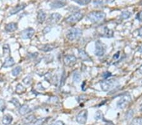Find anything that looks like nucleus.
Segmentation results:
<instances>
[{
    "mask_svg": "<svg viewBox=\"0 0 142 125\" xmlns=\"http://www.w3.org/2000/svg\"><path fill=\"white\" fill-rule=\"evenodd\" d=\"M106 14L102 11H93L87 15V19L92 23H96L98 22L104 20L106 18Z\"/></svg>",
    "mask_w": 142,
    "mask_h": 125,
    "instance_id": "obj_1",
    "label": "nucleus"
},
{
    "mask_svg": "<svg viewBox=\"0 0 142 125\" xmlns=\"http://www.w3.org/2000/svg\"><path fill=\"white\" fill-rule=\"evenodd\" d=\"M82 35V31L79 28H71L66 33V37L70 41L78 39Z\"/></svg>",
    "mask_w": 142,
    "mask_h": 125,
    "instance_id": "obj_2",
    "label": "nucleus"
},
{
    "mask_svg": "<svg viewBox=\"0 0 142 125\" xmlns=\"http://www.w3.org/2000/svg\"><path fill=\"white\" fill-rule=\"evenodd\" d=\"M131 97L129 94H125L121 97L117 102V107L121 109H125L131 102Z\"/></svg>",
    "mask_w": 142,
    "mask_h": 125,
    "instance_id": "obj_3",
    "label": "nucleus"
},
{
    "mask_svg": "<svg viewBox=\"0 0 142 125\" xmlns=\"http://www.w3.org/2000/svg\"><path fill=\"white\" fill-rule=\"evenodd\" d=\"M117 81L114 79H110L102 81L100 82V87L103 91L107 92L114 89V87H117Z\"/></svg>",
    "mask_w": 142,
    "mask_h": 125,
    "instance_id": "obj_4",
    "label": "nucleus"
},
{
    "mask_svg": "<svg viewBox=\"0 0 142 125\" xmlns=\"http://www.w3.org/2000/svg\"><path fill=\"white\" fill-rule=\"evenodd\" d=\"M106 46L100 41H97L95 42V54L97 56H102L106 52Z\"/></svg>",
    "mask_w": 142,
    "mask_h": 125,
    "instance_id": "obj_5",
    "label": "nucleus"
},
{
    "mask_svg": "<svg viewBox=\"0 0 142 125\" xmlns=\"http://www.w3.org/2000/svg\"><path fill=\"white\" fill-rule=\"evenodd\" d=\"M88 111L86 109H84L77 114L76 117V121L80 125H85L87 121Z\"/></svg>",
    "mask_w": 142,
    "mask_h": 125,
    "instance_id": "obj_6",
    "label": "nucleus"
},
{
    "mask_svg": "<svg viewBox=\"0 0 142 125\" xmlns=\"http://www.w3.org/2000/svg\"><path fill=\"white\" fill-rule=\"evenodd\" d=\"M84 17V14L81 12H76L73 14L71 15L68 17L66 18L65 21L68 23H75L78 22L81 20Z\"/></svg>",
    "mask_w": 142,
    "mask_h": 125,
    "instance_id": "obj_7",
    "label": "nucleus"
},
{
    "mask_svg": "<svg viewBox=\"0 0 142 125\" xmlns=\"http://www.w3.org/2000/svg\"><path fill=\"white\" fill-rule=\"evenodd\" d=\"M100 37L111 38L114 37V31L111 29H109L107 27H103L100 28V30H98Z\"/></svg>",
    "mask_w": 142,
    "mask_h": 125,
    "instance_id": "obj_8",
    "label": "nucleus"
},
{
    "mask_svg": "<svg viewBox=\"0 0 142 125\" xmlns=\"http://www.w3.org/2000/svg\"><path fill=\"white\" fill-rule=\"evenodd\" d=\"M35 34V30L32 28H27L25 30H23L20 34L22 38L24 39H28L32 38V36Z\"/></svg>",
    "mask_w": 142,
    "mask_h": 125,
    "instance_id": "obj_9",
    "label": "nucleus"
},
{
    "mask_svg": "<svg viewBox=\"0 0 142 125\" xmlns=\"http://www.w3.org/2000/svg\"><path fill=\"white\" fill-rule=\"evenodd\" d=\"M63 61L66 66H71L77 62V58L73 55H67L64 58Z\"/></svg>",
    "mask_w": 142,
    "mask_h": 125,
    "instance_id": "obj_10",
    "label": "nucleus"
},
{
    "mask_svg": "<svg viewBox=\"0 0 142 125\" xmlns=\"http://www.w3.org/2000/svg\"><path fill=\"white\" fill-rule=\"evenodd\" d=\"M61 18V15L58 13H52L48 19V22L51 24H54L57 23Z\"/></svg>",
    "mask_w": 142,
    "mask_h": 125,
    "instance_id": "obj_11",
    "label": "nucleus"
},
{
    "mask_svg": "<svg viewBox=\"0 0 142 125\" xmlns=\"http://www.w3.org/2000/svg\"><path fill=\"white\" fill-rule=\"evenodd\" d=\"M26 6H27V4H25V3H21V4H18V5L15 6L14 8H13L10 10V14L11 15L16 14V13H18L19 11L24 10V9L25 8Z\"/></svg>",
    "mask_w": 142,
    "mask_h": 125,
    "instance_id": "obj_12",
    "label": "nucleus"
},
{
    "mask_svg": "<svg viewBox=\"0 0 142 125\" xmlns=\"http://www.w3.org/2000/svg\"><path fill=\"white\" fill-rule=\"evenodd\" d=\"M78 55L80 59H82L84 61H92V59L90 58L89 56L87 54L86 52L82 49H79L78 50Z\"/></svg>",
    "mask_w": 142,
    "mask_h": 125,
    "instance_id": "obj_13",
    "label": "nucleus"
},
{
    "mask_svg": "<svg viewBox=\"0 0 142 125\" xmlns=\"http://www.w3.org/2000/svg\"><path fill=\"white\" fill-rule=\"evenodd\" d=\"M17 28H18L17 24L15 22L9 23V24H6L5 26V30L8 32H13L17 30Z\"/></svg>",
    "mask_w": 142,
    "mask_h": 125,
    "instance_id": "obj_14",
    "label": "nucleus"
},
{
    "mask_svg": "<svg viewBox=\"0 0 142 125\" xmlns=\"http://www.w3.org/2000/svg\"><path fill=\"white\" fill-rule=\"evenodd\" d=\"M66 3L64 1H55L50 3V6L52 8H59L64 6Z\"/></svg>",
    "mask_w": 142,
    "mask_h": 125,
    "instance_id": "obj_15",
    "label": "nucleus"
},
{
    "mask_svg": "<svg viewBox=\"0 0 142 125\" xmlns=\"http://www.w3.org/2000/svg\"><path fill=\"white\" fill-rule=\"evenodd\" d=\"M30 111V109L28 107V105H26V104H24V105H21L19 107V109H18L19 114L22 116H24L25 114H28Z\"/></svg>",
    "mask_w": 142,
    "mask_h": 125,
    "instance_id": "obj_16",
    "label": "nucleus"
},
{
    "mask_svg": "<svg viewBox=\"0 0 142 125\" xmlns=\"http://www.w3.org/2000/svg\"><path fill=\"white\" fill-rule=\"evenodd\" d=\"M15 65V61L13 58L11 56H9L6 58L5 61H4V63L3 65V68H9L10 66H12L13 65Z\"/></svg>",
    "mask_w": 142,
    "mask_h": 125,
    "instance_id": "obj_17",
    "label": "nucleus"
},
{
    "mask_svg": "<svg viewBox=\"0 0 142 125\" xmlns=\"http://www.w3.org/2000/svg\"><path fill=\"white\" fill-rule=\"evenodd\" d=\"M46 17V13L42 10H39L37 13V21L40 24H42L45 21Z\"/></svg>",
    "mask_w": 142,
    "mask_h": 125,
    "instance_id": "obj_18",
    "label": "nucleus"
},
{
    "mask_svg": "<svg viewBox=\"0 0 142 125\" xmlns=\"http://www.w3.org/2000/svg\"><path fill=\"white\" fill-rule=\"evenodd\" d=\"M13 121V117L10 114H6L4 116L2 120L3 124L4 125H9Z\"/></svg>",
    "mask_w": 142,
    "mask_h": 125,
    "instance_id": "obj_19",
    "label": "nucleus"
},
{
    "mask_svg": "<svg viewBox=\"0 0 142 125\" xmlns=\"http://www.w3.org/2000/svg\"><path fill=\"white\" fill-rule=\"evenodd\" d=\"M35 120V117L34 115H30L26 117L23 120V122L25 124H29L30 123L33 122Z\"/></svg>",
    "mask_w": 142,
    "mask_h": 125,
    "instance_id": "obj_20",
    "label": "nucleus"
},
{
    "mask_svg": "<svg viewBox=\"0 0 142 125\" xmlns=\"http://www.w3.org/2000/svg\"><path fill=\"white\" fill-rule=\"evenodd\" d=\"M55 47L53 45H52V44H46V45H44L41 48V50L43 51L44 52H49V51L53 50V49H55Z\"/></svg>",
    "mask_w": 142,
    "mask_h": 125,
    "instance_id": "obj_21",
    "label": "nucleus"
},
{
    "mask_svg": "<svg viewBox=\"0 0 142 125\" xmlns=\"http://www.w3.org/2000/svg\"><path fill=\"white\" fill-rule=\"evenodd\" d=\"M80 74L78 72H77V71L75 72H74L73 75V80L74 82H76V83H78V82H80Z\"/></svg>",
    "mask_w": 142,
    "mask_h": 125,
    "instance_id": "obj_22",
    "label": "nucleus"
},
{
    "mask_svg": "<svg viewBox=\"0 0 142 125\" xmlns=\"http://www.w3.org/2000/svg\"><path fill=\"white\" fill-rule=\"evenodd\" d=\"M22 72V67L20 66H16L15 68L14 69H13L12 72H11V73L14 76H18V75L20 73V72Z\"/></svg>",
    "mask_w": 142,
    "mask_h": 125,
    "instance_id": "obj_23",
    "label": "nucleus"
},
{
    "mask_svg": "<svg viewBox=\"0 0 142 125\" xmlns=\"http://www.w3.org/2000/svg\"><path fill=\"white\" fill-rule=\"evenodd\" d=\"M3 49V54H4V56H5V55L6 56H7V55H10V48L8 44H4Z\"/></svg>",
    "mask_w": 142,
    "mask_h": 125,
    "instance_id": "obj_24",
    "label": "nucleus"
},
{
    "mask_svg": "<svg viewBox=\"0 0 142 125\" xmlns=\"http://www.w3.org/2000/svg\"><path fill=\"white\" fill-rule=\"evenodd\" d=\"M131 125H142V118H137L133 119Z\"/></svg>",
    "mask_w": 142,
    "mask_h": 125,
    "instance_id": "obj_25",
    "label": "nucleus"
},
{
    "mask_svg": "<svg viewBox=\"0 0 142 125\" xmlns=\"http://www.w3.org/2000/svg\"><path fill=\"white\" fill-rule=\"evenodd\" d=\"M131 15V13L128 11H124L122 12L121 15V18L122 19H128Z\"/></svg>",
    "mask_w": 142,
    "mask_h": 125,
    "instance_id": "obj_26",
    "label": "nucleus"
},
{
    "mask_svg": "<svg viewBox=\"0 0 142 125\" xmlns=\"http://www.w3.org/2000/svg\"><path fill=\"white\" fill-rule=\"evenodd\" d=\"M25 89L24 88V87H23V85H22L21 84H18L17 85V87H16V92H17L18 94H21L23 93L25 91Z\"/></svg>",
    "mask_w": 142,
    "mask_h": 125,
    "instance_id": "obj_27",
    "label": "nucleus"
},
{
    "mask_svg": "<svg viewBox=\"0 0 142 125\" xmlns=\"http://www.w3.org/2000/svg\"><path fill=\"white\" fill-rule=\"evenodd\" d=\"M75 2L80 5H86L90 3V0H77V1H75Z\"/></svg>",
    "mask_w": 142,
    "mask_h": 125,
    "instance_id": "obj_28",
    "label": "nucleus"
},
{
    "mask_svg": "<svg viewBox=\"0 0 142 125\" xmlns=\"http://www.w3.org/2000/svg\"><path fill=\"white\" fill-rule=\"evenodd\" d=\"M10 102L12 103V104H13V105H14L15 107H20V106H21V105H20V104L19 101H18V100L16 98L12 99L11 100Z\"/></svg>",
    "mask_w": 142,
    "mask_h": 125,
    "instance_id": "obj_29",
    "label": "nucleus"
},
{
    "mask_svg": "<svg viewBox=\"0 0 142 125\" xmlns=\"http://www.w3.org/2000/svg\"><path fill=\"white\" fill-rule=\"evenodd\" d=\"M6 108V104L5 102H4V100L0 99V111L1 112H3L4 110Z\"/></svg>",
    "mask_w": 142,
    "mask_h": 125,
    "instance_id": "obj_30",
    "label": "nucleus"
},
{
    "mask_svg": "<svg viewBox=\"0 0 142 125\" xmlns=\"http://www.w3.org/2000/svg\"><path fill=\"white\" fill-rule=\"evenodd\" d=\"M45 120H46V118H40L39 120H37L34 123L35 125H43L45 123Z\"/></svg>",
    "mask_w": 142,
    "mask_h": 125,
    "instance_id": "obj_31",
    "label": "nucleus"
},
{
    "mask_svg": "<svg viewBox=\"0 0 142 125\" xmlns=\"http://www.w3.org/2000/svg\"><path fill=\"white\" fill-rule=\"evenodd\" d=\"M31 81H32V78L30 77V76H27V77H25V78L23 80V82H24V83H25V84L26 85H30L31 83Z\"/></svg>",
    "mask_w": 142,
    "mask_h": 125,
    "instance_id": "obj_32",
    "label": "nucleus"
},
{
    "mask_svg": "<svg viewBox=\"0 0 142 125\" xmlns=\"http://www.w3.org/2000/svg\"><path fill=\"white\" fill-rule=\"evenodd\" d=\"M103 117V114H102V112L100 111H98L95 114V119L96 120H99L100 119H102V118Z\"/></svg>",
    "mask_w": 142,
    "mask_h": 125,
    "instance_id": "obj_33",
    "label": "nucleus"
},
{
    "mask_svg": "<svg viewBox=\"0 0 142 125\" xmlns=\"http://www.w3.org/2000/svg\"><path fill=\"white\" fill-rule=\"evenodd\" d=\"M136 19H137L140 22H142V10L137 13L136 15Z\"/></svg>",
    "mask_w": 142,
    "mask_h": 125,
    "instance_id": "obj_34",
    "label": "nucleus"
},
{
    "mask_svg": "<svg viewBox=\"0 0 142 125\" xmlns=\"http://www.w3.org/2000/svg\"><path fill=\"white\" fill-rule=\"evenodd\" d=\"M133 110H130V111H128V112H127L126 116L127 120L130 119V118L133 116Z\"/></svg>",
    "mask_w": 142,
    "mask_h": 125,
    "instance_id": "obj_35",
    "label": "nucleus"
},
{
    "mask_svg": "<svg viewBox=\"0 0 142 125\" xmlns=\"http://www.w3.org/2000/svg\"><path fill=\"white\" fill-rule=\"evenodd\" d=\"M111 75L112 73L109 72H104V73H103V74H102V76H103L104 78L105 79L108 78H109V76H111Z\"/></svg>",
    "mask_w": 142,
    "mask_h": 125,
    "instance_id": "obj_36",
    "label": "nucleus"
},
{
    "mask_svg": "<svg viewBox=\"0 0 142 125\" xmlns=\"http://www.w3.org/2000/svg\"><path fill=\"white\" fill-rule=\"evenodd\" d=\"M49 125H65L64 123L62 121H57L56 122H54L53 123H51Z\"/></svg>",
    "mask_w": 142,
    "mask_h": 125,
    "instance_id": "obj_37",
    "label": "nucleus"
},
{
    "mask_svg": "<svg viewBox=\"0 0 142 125\" xmlns=\"http://www.w3.org/2000/svg\"><path fill=\"white\" fill-rule=\"evenodd\" d=\"M49 31H51V27H46V28H45L43 30V33L44 34H47V33L49 32Z\"/></svg>",
    "mask_w": 142,
    "mask_h": 125,
    "instance_id": "obj_38",
    "label": "nucleus"
},
{
    "mask_svg": "<svg viewBox=\"0 0 142 125\" xmlns=\"http://www.w3.org/2000/svg\"><path fill=\"white\" fill-rule=\"evenodd\" d=\"M138 35H139V36L142 37V27L138 30Z\"/></svg>",
    "mask_w": 142,
    "mask_h": 125,
    "instance_id": "obj_39",
    "label": "nucleus"
},
{
    "mask_svg": "<svg viewBox=\"0 0 142 125\" xmlns=\"http://www.w3.org/2000/svg\"><path fill=\"white\" fill-rule=\"evenodd\" d=\"M102 3L103 2L101 1H93V3H94L95 4H102Z\"/></svg>",
    "mask_w": 142,
    "mask_h": 125,
    "instance_id": "obj_40",
    "label": "nucleus"
},
{
    "mask_svg": "<svg viewBox=\"0 0 142 125\" xmlns=\"http://www.w3.org/2000/svg\"><path fill=\"white\" fill-rule=\"evenodd\" d=\"M139 72L141 73V74L142 75V65L140 66V68H139Z\"/></svg>",
    "mask_w": 142,
    "mask_h": 125,
    "instance_id": "obj_41",
    "label": "nucleus"
},
{
    "mask_svg": "<svg viewBox=\"0 0 142 125\" xmlns=\"http://www.w3.org/2000/svg\"><path fill=\"white\" fill-rule=\"evenodd\" d=\"M138 51L140 52H142V46L140 47V49H138Z\"/></svg>",
    "mask_w": 142,
    "mask_h": 125,
    "instance_id": "obj_42",
    "label": "nucleus"
},
{
    "mask_svg": "<svg viewBox=\"0 0 142 125\" xmlns=\"http://www.w3.org/2000/svg\"><path fill=\"white\" fill-rule=\"evenodd\" d=\"M30 125V124H24V125Z\"/></svg>",
    "mask_w": 142,
    "mask_h": 125,
    "instance_id": "obj_43",
    "label": "nucleus"
},
{
    "mask_svg": "<svg viewBox=\"0 0 142 125\" xmlns=\"http://www.w3.org/2000/svg\"><path fill=\"white\" fill-rule=\"evenodd\" d=\"M141 105H142V104H141Z\"/></svg>",
    "mask_w": 142,
    "mask_h": 125,
    "instance_id": "obj_44",
    "label": "nucleus"
},
{
    "mask_svg": "<svg viewBox=\"0 0 142 125\" xmlns=\"http://www.w3.org/2000/svg\"></svg>",
    "mask_w": 142,
    "mask_h": 125,
    "instance_id": "obj_45",
    "label": "nucleus"
}]
</instances>
